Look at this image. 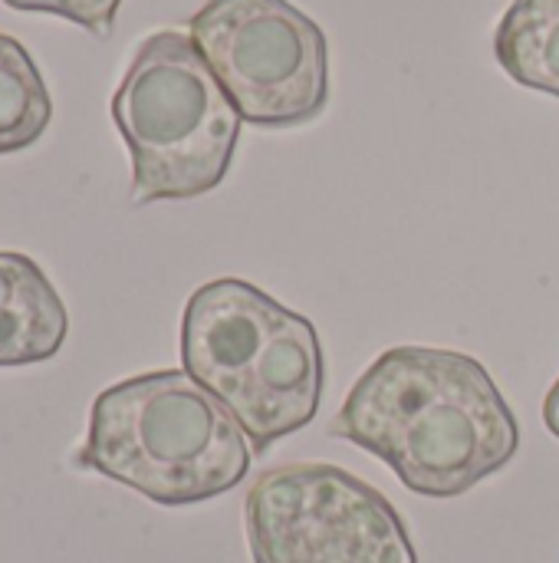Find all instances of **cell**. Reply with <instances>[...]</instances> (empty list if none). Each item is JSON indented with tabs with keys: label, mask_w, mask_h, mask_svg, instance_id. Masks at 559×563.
<instances>
[{
	"label": "cell",
	"mask_w": 559,
	"mask_h": 563,
	"mask_svg": "<svg viewBox=\"0 0 559 563\" xmlns=\"http://www.w3.org/2000/svg\"><path fill=\"white\" fill-rule=\"evenodd\" d=\"M69 333V313L43 267L0 251V369L53 360Z\"/></svg>",
	"instance_id": "cell-7"
},
{
	"label": "cell",
	"mask_w": 559,
	"mask_h": 563,
	"mask_svg": "<svg viewBox=\"0 0 559 563\" xmlns=\"http://www.w3.org/2000/svg\"><path fill=\"white\" fill-rule=\"evenodd\" d=\"M188 26L244 122L290 129L326 109V36L290 0H208Z\"/></svg>",
	"instance_id": "cell-6"
},
{
	"label": "cell",
	"mask_w": 559,
	"mask_h": 563,
	"mask_svg": "<svg viewBox=\"0 0 559 563\" xmlns=\"http://www.w3.org/2000/svg\"><path fill=\"white\" fill-rule=\"evenodd\" d=\"M329 435L382 459L425 498H458L521 445L517 416L488 366L435 346L385 350L349 389Z\"/></svg>",
	"instance_id": "cell-1"
},
{
	"label": "cell",
	"mask_w": 559,
	"mask_h": 563,
	"mask_svg": "<svg viewBox=\"0 0 559 563\" xmlns=\"http://www.w3.org/2000/svg\"><path fill=\"white\" fill-rule=\"evenodd\" d=\"M544 422H547L550 435H557L559 439V379L550 386V393H547V402H544Z\"/></svg>",
	"instance_id": "cell-11"
},
{
	"label": "cell",
	"mask_w": 559,
	"mask_h": 563,
	"mask_svg": "<svg viewBox=\"0 0 559 563\" xmlns=\"http://www.w3.org/2000/svg\"><path fill=\"white\" fill-rule=\"evenodd\" d=\"M112 119L132 155V201L214 191L234 158L241 112L191 33L158 30L132 56Z\"/></svg>",
	"instance_id": "cell-4"
},
{
	"label": "cell",
	"mask_w": 559,
	"mask_h": 563,
	"mask_svg": "<svg viewBox=\"0 0 559 563\" xmlns=\"http://www.w3.org/2000/svg\"><path fill=\"white\" fill-rule=\"evenodd\" d=\"M250 439L231 409L185 369L102 389L76 465L155 505L181 508L234 492L250 472Z\"/></svg>",
	"instance_id": "cell-2"
},
{
	"label": "cell",
	"mask_w": 559,
	"mask_h": 563,
	"mask_svg": "<svg viewBox=\"0 0 559 563\" xmlns=\"http://www.w3.org/2000/svg\"><path fill=\"white\" fill-rule=\"evenodd\" d=\"M13 10H26V13H56L63 20L79 23L82 30L96 33V36H109L115 26V13L122 7V0H3Z\"/></svg>",
	"instance_id": "cell-10"
},
{
	"label": "cell",
	"mask_w": 559,
	"mask_h": 563,
	"mask_svg": "<svg viewBox=\"0 0 559 563\" xmlns=\"http://www.w3.org/2000/svg\"><path fill=\"white\" fill-rule=\"evenodd\" d=\"M244 515L254 563H418L395 505L339 465L264 472Z\"/></svg>",
	"instance_id": "cell-5"
},
{
	"label": "cell",
	"mask_w": 559,
	"mask_h": 563,
	"mask_svg": "<svg viewBox=\"0 0 559 563\" xmlns=\"http://www.w3.org/2000/svg\"><path fill=\"white\" fill-rule=\"evenodd\" d=\"M53 119L46 82L23 43L0 33V155L33 145Z\"/></svg>",
	"instance_id": "cell-9"
},
{
	"label": "cell",
	"mask_w": 559,
	"mask_h": 563,
	"mask_svg": "<svg viewBox=\"0 0 559 563\" xmlns=\"http://www.w3.org/2000/svg\"><path fill=\"white\" fill-rule=\"evenodd\" d=\"M494 56L514 82L559 96V0H514L497 23Z\"/></svg>",
	"instance_id": "cell-8"
},
{
	"label": "cell",
	"mask_w": 559,
	"mask_h": 563,
	"mask_svg": "<svg viewBox=\"0 0 559 563\" xmlns=\"http://www.w3.org/2000/svg\"><path fill=\"white\" fill-rule=\"evenodd\" d=\"M181 363L217 396L250 439L254 455L316 419L323 346L316 327L267 290L217 277L198 287L181 317Z\"/></svg>",
	"instance_id": "cell-3"
}]
</instances>
